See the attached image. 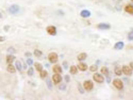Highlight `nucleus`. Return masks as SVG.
Returning a JSON list of instances; mask_svg holds the SVG:
<instances>
[{"instance_id": "obj_1", "label": "nucleus", "mask_w": 133, "mask_h": 100, "mask_svg": "<svg viewBox=\"0 0 133 100\" xmlns=\"http://www.w3.org/2000/svg\"><path fill=\"white\" fill-rule=\"evenodd\" d=\"M112 84L115 88L119 90H121L124 88V84L122 80L119 78H115L112 81Z\"/></svg>"}, {"instance_id": "obj_2", "label": "nucleus", "mask_w": 133, "mask_h": 100, "mask_svg": "<svg viewBox=\"0 0 133 100\" xmlns=\"http://www.w3.org/2000/svg\"><path fill=\"white\" fill-rule=\"evenodd\" d=\"M48 59L51 63H56L58 61V56L57 53L54 52H52L49 53L48 55Z\"/></svg>"}, {"instance_id": "obj_3", "label": "nucleus", "mask_w": 133, "mask_h": 100, "mask_svg": "<svg viewBox=\"0 0 133 100\" xmlns=\"http://www.w3.org/2000/svg\"><path fill=\"white\" fill-rule=\"evenodd\" d=\"M93 78L95 82L99 83V84H101L105 81V78L101 74L98 73H95L93 76Z\"/></svg>"}, {"instance_id": "obj_4", "label": "nucleus", "mask_w": 133, "mask_h": 100, "mask_svg": "<svg viewBox=\"0 0 133 100\" xmlns=\"http://www.w3.org/2000/svg\"><path fill=\"white\" fill-rule=\"evenodd\" d=\"M94 86L93 82L90 80H86L83 82V87L86 91H89L92 90L94 88Z\"/></svg>"}, {"instance_id": "obj_5", "label": "nucleus", "mask_w": 133, "mask_h": 100, "mask_svg": "<svg viewBox=\"0 0 133 100\" xmlns=\"http://www.w3.org/2000/svg\"><path fill=\"white\" fill-rule=\"evenodd\" d=\"M20 10V7L17 5V4H13L11 5L9 8H8V11L9 12L11 15H15L17 14Z\"/></svg>"}, {"instance_id": "obj_6", "label": "nucleus", "mask_w": 133, "mask_h": 100, "mask_svg": "<svg viewBox=\"0 0 133 100\" xmlns=\"http://www.w3.org/2000/svg\"><path fill=\"white\" fill-rule=\"evenodd\" d=\"M123 73L126 76H131L133 74V70L130 68V66L124 65L122 68Z\"/></svg>"}, {"instance_id": "obj_7", "label": "nucleus", "mask_w": 133, "mask_h": 100, "mask_svg": "<svg viewBox=\"0 0 133 100\" xmlns=\"http://www.w3.org/2000/svg\"><path fill=\"white\" fill-rule=\"evenodd\" d=\"M48 34L52 36H55L57 34V29L55 26H50L46 29Z\"/></svg>"}, {"instance_id": "obj_8", "label": "nucleus", "mask_w": 133, "mask_h": 100, "mask_svg": "<svg viewBox=\"0 0 133 100\" xmlns=\"http://www.w3.org/2000/svg\"><path fill=\"white\" fill-rule=\"evenodd\" d=\"M52 80L54 82L55 85H57L61 82L62 80V77L60 74L56 73L54 74L52 76Z\"/></svg>"}, {"instance_id": "obj_9", "label": "nucleus", "mask_w": 133, "mask_h": 100, "mask_svg": "<svg viewBox=\"0 0 133 100\" xmlns=\"http://www.w3.org/2000/svg\"><path fill=\"white\" fill-rule=\"evenodd\" d=\"M97 28L101 30H108L111 28V26L109 23H100L97 25Z\"/></svg>"}, {"instance_id": "obj_10", "label": "nucleus", "mask_w": 133, "mask_h": 100, "mask_svg": "<svg viewBox=\"0 0 133 100\" xmlns=\"http://www.w3.org/2000/svg\"><path fill=\"white\" fill-rule=\"evenodd\" d=\"M77 67L78 68L79 70H80L82 72L86 71L89 68L88 65H87L86 63H83V62H80V63L78 64Z\"/></svg>"}, {"instance_id": "obj_11", "label": "nucleus", "mask_w": 133, "mask_h": 100, "mask_svg": "<svg viewBox=\"0 0 133 100\" xmlns=\"http://www.w3.org/2000/svg\"><path fill=\"white\" fill-rule=\"evenodd\" d=\"M80 16L83 18H88L91 16V12L90 11L87 10H83L80 12Z\"/></svg>"}, {"instance_id": "obj_12", "label": "nucleus", "mask_w": 133, "mask_h": 100, "mask_svg": "<svg viewBox=\"0 0 133 100\" xmlns=\"http://www.w3.org/2000/svg\"><path fill=\"white\" fill-rule=\"evenodd\" d=\"M124 10L127 13L133 16V5L129 4L126 5L124 8Z\"/></svg>"}, {"instance_id": "obj_13", "label": "nucleus", "mask_w": 133, "mask_h": 100, "mask_svg": "<svg viewBox=\"0 0 133 100\" xmlns=\"http://www.w3.org/2000/svg\"><path fill=\"white\" fill-rule=\"evenodd\" d=\"M53 70L54 73L60 74L62 72V69L61 66L59 64H56L53 67Z\"/></svg>"}, {"instance_id": "obj_14", "label": "nucleus", "mask_w": 133, "mask_h": 100, "mask_svg": "<svg viewBox=\"0 0 133 100\" xmlns=\"http://www.w3.org/2000/svg\"><path fill=\"white\" fill-rule=\"evenodd\" d=\"M87 58V54L86 52H82L79 54L77 57V59L78 61L82 62L83 61H84L86 60Z\"/></svg>"}, {"instance_id": "obj_15", "label": "nucleus", "mask_w": 133, "mask_h": 100, "mask_svg": "<svg viewBox=\"0 0 133 100\" xmlns=\"http://www.w3.org/2000/svg\"><path fill=\"white\" fill-rule=\"evenodd\" d=\"M124 46V43L123 41H120L116 43L114 45V48L115 50H122Z\"/></svg>"}, {"instance_id": "obj_16", "label": "nucleus", "mask_w": 133, "mask_h": 100, "mask_svg": "<svg viewBox=\"0 0 133 100\" xmlns=\"http://www.w3.org/2000/svg\"><path fill=\"white\" fill-rule=\"evenodd\" d=\"M114 73H115V74L116 75H117L118 76H121L122 74V69L121 68L120 66H115V68H114Z\"/></svg>"}, {"instance_id": "obj_17", "label": "nucleus", "mask_w": 133, "mask_h": 100, "mask_svg": "<svg viewBox=\"0 0 133 100\" xmlns=\"http://www.w3.org/2000/svg\"><path fill=\"white\" fill-rule=\"evenodd\" d=\"M7 70L8 72H10V73H12V74L15 73L16 72V70L15 69V66L13 65H12L11 64H8V65L7 66Z\"/></svg>"}, {"instance_id": "obj_18", "label": "nucleus", "mask_w": 133, "mask_h": 100, "mask_svg": "<svg viewBox=\"0 0 133 100\" xmlns=\"http://www.w3.org/2000/svg\"><path fill=\"white\" fill-rule=\"evenodd\" d=\"M16 59V57L13 55H8L6 57V62L7 63L11 64Z\"/></svg>"}, {"instance_id": "obj_19", "label": "nucleus", "mask_w": 133, "mask_h": 100, "mask_svg": "<svg viewBox=\"0 0 133 100\" xmlns=\"http://www.w3.org/2000/svg\"><path fill=\"white\" fill-rule=\"evenodd\" d=\"M70 73L72 75H76L78 73V68L76 65H72L70 66Z\"/></svg>"}, {"instance_id": "obj_20", "label": "nucleus", "mask_w": 133, "mask_h": 100, "mask_svg": "<svg viewBox=\"0 0 133 100\" xmlns=\"http://www.w3.org/2000/svg\"><path fill=\"white\" fill-rule=\"evenodd\" d=\"M100 72L101 73V74L105 75H108L109 74V70L106 66H103L100 70Z\"/></svg>"}, {"instance_id": "obj_21", "label": "nucleus", "mask_w": 133, "mask_h": 100, "mask_svg": "<svg viewBox=\"0 0 133 100\" xmlns=\"http://www.w3.org/2000/svg\"><path fill=\"white\" fill-rule=\"evenodd\" d=\"M34 66L37 72H40L43 70V65L41 63H38V62H35V63H34Z\"/></svg>"}, {"instance_id": "obj_22", "label": "nucleus", "mask_w": 133, "mask_h": 100, "mask_svg": "<svg viewBox=\"0 0 133 100\" xmlns=\"http://www.w3.org/2000/svg\"><path fill=\"white\" fill-rule=\"evenodd\" d=\"M40 76L41 78L44 79L48 76V72L46 70H42L41 72H40Z\"/></svg>"}, {"instance_id": "obj_23", "label": "nucleus", "mask_w": 133, "mask_h": 100, "mask_svg": "<svg viewBox=\"0 0 133 100\" xmlns=\"http://www.w3.org/2000/svg\"><path fill=\"white\" fill-rule=\"evenodd\" d=\"M46 84L47 88L49 89H51L53 88V84L51 80H50V78H47L46 80Z\"/></svg>"}, {"instance_id": "obj_24", "label": "nucleus", "mask_w": 133, "mask_h": 100, "mask_svg": "<svg viewBox=\"0 0 133 100\" xmlns=\"http://www.w3.org/2000/svg\"><path fill=\"white\" fill-rule=\"evenodd\" d=\"M15 65H16L17 70L18 71L20 72L22 69V63H21V62L18 60L16 61L15 62Z\"/></svg>"}, {"instance_id": "obj_25", "label": "nucleus", "mask_w": 133, "mask_h": 100, "mask_svg": "<svg viewBox=\"0 0 133 100\" xmlns=\"http://www.w3.org/2000/svg\"><path fill=\"white\" fill-rule=\"evenodd\" d=\"M77 87H78V91L79 92H80L81 94H84V93L85 91H84V88H83V87L82 86V85H81V84H80V83L78 82Z\"/></svg>"}, {"instance_id": "obj_26", "label": "nucleus", "mask_w": 133, "mask_h": 100, "mask_svg": "<svg viewBox=\"0 0 133 100\" xmlns=\"http://www.w3.org/2000/svg\"><path fill=\"white\" fill-rule=\"evenodd\" d=\"M98 69V65L97 64H94V65H91L89 67V70L91 72H96Z\"/></svg>"}, {"instance_id": "obj_27", "label": "nucleus", "mask_w": 133, "mask_h": 100, "mask_svg": "<svg viewBox=\"0 0 133 100\" xmlns=\"http://www.w3.org/2000/svg\"><path fill=\"white\" fill-rule=\"evenodd\" d=\"M42 52L39 49H35L34 51V55L36 57H40L42 55Z\"/></svg>"}, {"instance_id": "obj_28", "label": "nucleus", "mask_w": 133, "mask_h": 100, "mask_svg": "<svg viewBox=\"0 0 133 100\" xmlns=\"http://www.w3.org/2000/svg\"><path fill=\"white\" fill-rule=\"evenodd\" d=\"M28 75L29 76H32L33 74H34V69H33V68H30L28 70V72H27Z\"/></svg>"}, {"instance_id": "obj_29", "label": "nucleus", "mask_w": 133, "mask_h": 100, "mask_svg": "<svg viewBox=\"0 0 133 100\" xmlns=\"http://www.w3.org/2000/svg\"><path fill=\"white\" fill-rule=\"evenodd\" d=\"M127 38L129 40H133V30L128 33Z\"/></svg>"}, {"instance_id": "obj_30", "label": "nucleus", "mask_w": 133, "mask_h": 100, "mask_svg": "<svg viewBox=\"0 0 133 100\" xmlns=\"http://www.w3.org/2000/svg\"><path fill=\"white\" fill-rule=\"evenodd\" d=\"M7 51L11 54H14V53H15L16 52L15 49L14 48H13V47H12L8 48V49H7Z\"/></svg>"}, {"instance_id": "obj_31", "label": "nucleus", "mask_w": 133, "mask_h": 100, "mask_svg": "<svg viewBox=\"0 0 133 100\" xmlns=\"http://www.w3.org/2000/svg\"><path fill=\"white\" fill-rule=\"evenodd\" d=\"M58 88H59V90H60L61 91H65V90H66V85L65 84H62L59 86Z\"/></svg>"}, {"instance_id": "obj_32", "label": "nucleus", "mask_w": 133, "mask_h": 100, "mask_svg": "<svg viewBox=\"0 0 133 100\" xmlns=\"http://www.w3.org/2000/svg\"><path fill=\"white\" fill-rule=\"evenodd\" d=\"M62 66H64V69H65L66 70H67L68 69V68H69L68 63L67 61H64L63 62H62Z\"/></svg>"}, {"instance_id": "obj_33", "label": "nucleus", "mask_w": 133, "mask_h": 100, "mask_svg": "<svg viewBox=\"0 0 133 100\" xmlns=\"http://www.w3.org/2000/svg\"><path fill=\"white\" fill-rule=\"evenodd\" d=\"M65 80L66 83H69L70 81V77L69 75H66L65 76Z\"/></svg>"}, {"instance_id": "obj_34", "label": "nucleus", "mask_w": 133, "mask_h": 100, "mask_svg": "<svg viewBox=\"0 0 133 100\" xmlns=\"http://www.w3.org/2000/svg\"><path fill=\"white\" fill-rule=\"evenodd\" d=\"M27 63L29 65H32L33 64V61L32 60V59H30V58H29V59H27Z\"/></svg>"}, {"instance_id": "obj_35", "label": "nucleus", "mask_w": 133, "mask_h": 100, "mask_svg": "<svg viewBox=\"0 0 133 100\" xmlns=\"http://www.w3.org/2000/svg\"><path fill=\"white\" fill-rule=\"evenodd\" d=\"M111 81V78L110 76H109L108 75H107L106 77V81L108 83V84H110Z\"/></svg>"}, {"instance_id": "obj_36", "label": "nucleus", "mask_w": 133, "mask_h": 100, "mask_svg": "<svg viewBox=\"0 0 133 100\" xmlns=\"http://www.w3.org/2000/svg\"><path fill=\"white\" fill-rule=\"evenodd\" d=\"M5 40H6L5 37L0 36V42H3V41H5Z\"/></svg>"}, {"instance_id": "obj_37", "label": "nucleus", "mask_w": 133, "mask_h": 100, "mask_svg": "<svg viewBox=\"0 0 133 100\" xmlns=\"http://www.w3.org/2000/svg\"><path fill=\"white\" fill-rule=\"evenodd\" d=\"M25 56H26V57H30L32 56V53L30 52H27L26 53H25Z\"/></svg>"}, {"instance_id": "obj_38", "label": "nucleus", "mask_w": 133, "mask_h": 100, "mask_svg": "<svg viewBox=\"0 0 133 100\" xmlns=\"http://www.w3.org/2000/svg\"><path fill=\"white\" fill-rule=\"evenodd\" d=\"M130 66L132 70H133V61L130 62Z\"/></svg>"}, {"instance_id": "obj_39", "label": "nucleus", "mask_w": 133, "mask_h": 100, "mask_svg": "<svg viewBox=\"0 0 133 100\" xmlns=\"http://www.w3.org/2000/svg\"><path fill=\"white\" fill-rule=\"evenodd\" d=\"M100 61L99 60H98L96 61V64H97V65H98L100 64Z\"/></svg>"}, {"instance_id": "obj_40", "label": "nucleus", "mask_w": 133, "mask_h": 100, "mask_svg": "<svg viewBox=\"0 0 133 100\" xmlns=\"http://www.w3.org/2000/svg\"><path fill=\"white\" fill-rule=\"evenodd\" d=\"M24 69H27V65H26V64H25V65H24Z\"/></svg>"}, {"instance_id": "obj_41", "label": "nucleus", "mask_w": 133, "mask_h": 100, "mask_svg": "<svg viewBox=\"0 0 133 100\" xmlns=\"http://www.w3.org/2000/svg\"><path fill=\"white\" fill-rule=\"evenodd\" d=\"M2 18V15L1 12H0V18Z\"/></svg>"}, {"instance_id": "obj_42", "label": "nucleus", "mask_w": 133, "mask_h": 100, "mask_svg": "<svg viewBox=\"0 0 133 100\" xmlns=\"http://www.w3.org/2000/svg\"><path fill=\"white\" fill-rule=\"evenodd\" d=\"M131 1H132V2H133V0H131Z\"/></svg>"}]
</instances>
